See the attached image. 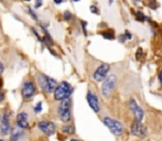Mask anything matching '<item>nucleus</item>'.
Segmentation results:
<instances>
[{
    "instance_id": "obj_32",
    "label": "nucleus",
    "mask_w": 162,
    "mask_h": 141,
    "mask_svg": "<svg viewBox=\"0 0 162 141\" xmlns=\"http://www.w3.org/2000/svg\"><path fill=\"white\" fill-rule=\"evenodd\" d=\"M135 1H140V0H135Z\"/></svg>"
},
{
    "instance_id": "obj_33",
    "label": "nucleus",
    "mask_w": 162,
    "mask_h": 141,
    "mask_svg": "<svg viewBox=\"0 0 162 141\" xmlns=\"http://www.w3.org/2000/svg\"><path fill=\"white\" fill-rule=\"evenodd\" d=\"M25 1H30V0H25Z\"/></svg>"
},
{
    "instance_id": "obj_26",
    "label": "nucleus",
    "mask_w": 162,
    "mask_h": 141,
    "mask_svg": "<svg viewBox=\"0 0 162 141\" xmlns=\"http://www.w3.org/2000/svg\"><path fill=\"white\" fill-rule=\"evenodd\" d=\"M3 72V64L1 62H0V74Z\"/></svg>"
},
{
    "instance_id": "obj_1",
    "label": "nucleus",
    "mask_w": 162,
    "mask_h": 141,
    "mask_svg": "<svg viewBox=\"0 0 162 141\" xmlns=\"http://www.w3.org/2000/svg\"><path fill=\"white\" fill-rule=\"evenodd\" d=\"M73 92V87L68 82H62L54 89V99L57 101H62L64 99L70 98Z\"/></svg>"
},
{
    "instance_id": "obj_20",
    "label": "nucleus",
    "mask_w": 162,
    "mask_h": 141,
    "mask_svg": "<svg viewBox=\"0 0 162 141\" xmlns=\"http://www.w3.org/2000/svg\"><path fill=\"white\" fill-rule=\"evenodd\" d=\"M71 18H72V14H71L70 12L66 11L65 14H64V19H65V20H70Z\"/></svg>"
},
{
    "instance_id": "obj_21",
    "label": "nucleus",
    "mask_w": 162,
    "mask_h": 141,
    "mask_svg": "<svg viewBox=\"0 0 162 141\" xmlns=\"http://www.w3.org/2000/svg\"><path fill=\"white\" fill-rule=\"evenodd\" d=\"M28 9H29V12H30V14H31V16L33 17V19H34V20H36V19H38V17H36V14H34V12H33V10H32L31 8H28Z\"/></svg>"
},
{
    "instance_id": "obj_30",
    "label": "nucleus",
    "mask_w": 162,
    "mask_h": 141,
    "mask_svg": "<svg viewBox=\"0 0 162 141\" xmlns=\"http://www.w3.org/2000/svg\"><path fill=\"white\" fill-rule=\"evenodd\" d=\"M73 1H75V3H77V1H79V0H73Z\"/></svg>"
},
{
    "instance_id": "obj_18",
    "label": "nucleus",
    "mask_w": 162,
    "mask_h": 141,
    "mask_svg": "<svg viewBox=\"0 0 162 141\" xmlns=\"http://www.w3.org/2000/svg\"><path fill=\"white\" fill-rule=\"evenodd\" d=\"M137 20H139V21H144L146 20V16H144L142 12H140V11H138L137 12Z\"/></svg>"
},
{
    "instance_id": "obj_13",
    "label": "nucleus",
    "mask_w": 162,
    "mask_h": 141,
    "mask_svg": "<svg viewBox=\"0 0 162 141\" xmlns=\"http://www.w3.org/2000/svg\"><path fill=\"white\" fill-rule=\"evenodd\" d=\"M17 125L21 129H25L29 127V119H28V114L24 111L20 112L17 116Z\"/></svg>"
},
{
    "instance_id": "obj_16",
    "label": "nucleus",
    "mask_w": 162,
    "mask_h": 141,
    "mask_svg": "<svg viewBox=\"0 0 162 141\" xmlns=\"http://www.w3.org/2000/svg\"><path fill=\"white\" fill-rule=\"evenodd\" d=\"M101 35H103V38L108 39V40H114V39H115V36H114V32L111 31V30H108V31L103 32Z\"/></svg>"
},
{
    "instance_id": "obj_10",
    "label": "nucleus",
    "mask_w": 162,
    "mask_h": 141,
    "mask_svg": "<svg viewBox=\"0 0 162 141\" xmlns=\"http://www.w3.org/2000/svg\"><path fill=\"white\" fill-rule=\"evenodd\" d=\"M131 132H132V134H135V136L143 138V137L147 136V128L142 125L141 121L135 120V122L131 126Z\"/></svg>"
},
{
    "instance_id": "obj_15",
    "label": "nucleus",
    "mask_w": 162,
    "mask_h": 141,
    "mask_svg": "<svg viewBox=\"0 0 162 141\" xmlns=\"http://www.w3.org/2000/svg\"><path fill=\"white\" fill-rule=\"evenodd\" d=\"M62 132H64V133H66V134L74 133V127H73V126H71V125L64 126V127L62 128Z\"/></svg>"
},
{
    "instance_id": "obj_27",
    "label": "nucleus",
    "mask_w": 162,
    "mask_h": 141,
    "mask_svg": "<svg viewBox=\"0 0 162 141\" xmlns=\"http://www.w3.org/2000/svg\"><path fill=\"white\" fill-rule=\"evenodd\" d=\"M62 1H63V0H54V3H57V5H59V3H61Z\"/></svg>"
},
{
    "instance_id": "obj_5",
    "label": "nucleus",
    "mask_w": 162,
    "mask_h": 141,
    "mask_svg": "<svg viewBox=\"0 0 162 141\" xmlns=\"http://www.w3.org/2000/svg\"><path fill=\"white\" fill-rule=\"evenodd\" d=\"M39 84H40L41 88L44 90L45 93H52L54 92L55 87H57V81L50 76H46L44 74L39 75Z\"/></svg>"
},
{
    "instance_id": "obj_11",
    "label": "nucleus",
    "mask_w": 162,
    "mask_h": 141,
    "mask_svg": "<svg viewBox=\"0 0 162 141\" xmlns=\"http://www.w3.org/2000/svg\"><path fill=\"white\" fill-rule=\"evenodd\" d=\"M10 132V118L9 114L5 112L1 117L0 120V133H3V136H7Z\"/></svg>"
},
{
    "instance_id": "obj_2",
    "label": "nucleus",
    "mask_w": 162,
    "mask_h": 141,
    "mask_svg": "<svg viewBox=\"0 0 162 141\" xmlns=\"http://www.w3.org/2000/svg\"><path fill=\"white\" fill-rule=\"evenodd\" d=\"M116 83H117V79L115 75H111L104 79L103 85H101V94L104 95V97L109 98L111 96L116 87Z\"/></svg>"
},
{
    "instance_id": "obj_28",
    "label": "nucleus",
    "mask_w": 162,
    "mask_h": 141,
    "mask_svg": "<svg viewBox=\"0 0 162 141\" xmlns=\"http://www.w3.org/2000/svg\"><path fill=\"white\" fill-rule=\"evenodd\" d=\"M3 79H0V88L3 87Z\"/></svg>"
},
{
    "instance_id": "obj_19",
    "label": "nucleus",
    "mask_w": 162,
    "mask_h": 141,
    "mask_svg": "<svg viewBox=\"0 0 162 141\" xmlns=\"http://www.w3.org/2000/svg\"><path fill=\"white\" fill-rule=\"evenodd\" d=\"M41 110H42V103L40 101V103L36 104L35 107H34V111H35V112H40Z\"/></svg>"
},
{
    "instance_id": "obj_9",
    "label": "nucleus",
    "mask_w": 162,
    "mask_h": 141,
    "mask_svg": "<svg viewBox=\"0 0 162 141\" xmlns=\"http://www.w3.org/2000/svg\"><path fill=\"white\" fill-rule=\"evenodd\" d=\"M39 128H40L41 131L44 132L47 136L54 134V132L57 130V127H55V125H54L52 121H45V120L39 122Z\"/></svg>"
},
{
    "instance_id": "obj_3",
    "label": "nucleus",
    "mask_w": 162,
    "mask_h": 141,
    "mask_svg": "<svg viewBox=\"0 0 162 141\" xmlns=\"http://www.w3.org/2000/svg\"><path fill=\"white\" fill-rule=\"evenodd\" d=\"M104 123L105 126L111 130V132L115 136H122L124 133V126L116 119L111 117H105L104 118Z\"/></svg>"
},
{
    "instance_id": "obj_8",
    "label": "nucleus",
    "mask_w": 162,
    "mask_h": 141,
    "mask_svg": "<svg viewBox=\"0 0 162 141\" xmlns=\"http://www.w3.org/2000/svg\"><path fill=\"white\" fill-rule=\"evenodd\" d=\"M129 108H130L136 121H141L142 119H143V110L136 103V100H133V99L129 100Z\"/></svg>"
},
{
    "instance_id": "obj_14",
    "label": "nucleus",
    "mask_w": 162,
    "mask_h": 141,
    "mask_svg": "<svg viewBox=\"0 0 162 141\" xmlns=\"http://www.w3.org/2000/svg\"><path fill=\"white\" fill-rule=\"evenodd\" d=\"M23 134L22 129H18V127L14 128L11 132V137H10V141H19V139L21 138V136Z\"/></svg>"
},
{
    "instance_id": "obj_25",
    "label": "nucleus",
    "mask_w": 162,
    "mask_h": 141,
    "mask_svg": "<svg viewBox=\"0 0 162 141\" xmlns=\"http://www.w3.org/2000/svg\"><path fill=\"white\" fill-rule=\"evenodd\" d=\"M36 1H38V3H35V8H39L41 5H42V0H36Z\"/></svg>"
},
{
    "instance_id": "obj_23",
    "label": "nucleus",
    "mask_w": 162,
    "mask_h": 141,
    "mask_svg": "<svg viewBox=\"0 0 162 141\" xmlns=\"http://www.w3.org/2000/svg\"><path fill=\"white\" fill-rule=\"evenodd\" d=\"M90 11L94 12V14H99V11H98V10H97V8H96V7H92V8H90Z\"/></svg>"
},
{
    "instance_id": "obj_22",
    "label": "nucleus",
    "mask_w": 162,
    "mask_h": 141,
    "mask_svg": "<svg viewBox=\"0 0 162 141\" xmlns=\"http://www.w3.org/2000/svg\"><path fill=\"white\" fill-rule=\"evenodd\" d=\"M141 55H142V50L141 49H138V51H137V58H140V57H141Z\"/></svg>"
},
{
    "instance_id": "obj_17",
    "label": "nucleus",
    "mask_w": 162,
    "mask_h": 141,
    "mask_svg": "<svg viewBox=\"0 0 162 141\" xmlns=\"http://www.w3.org/2000/svg\"><path fill=\"white\" fill-rule=\"evenodd\" d=\"M131 39V33L130 32H125L124 34H122V35L119 36V41L120 42H126L127 40H130Z\"/></svg>"
},
{
    "instance_id": "obj_7",
    "label": "nucleus",
    "mask_w": 162,
    "mask_h": 141,
    "mask_svg": "<svg viewBox=\"0 0 162 141\" xmlns=\"http://www.w3.org/2000/svg\"><path fill=\"white\" fill-rule=\"evenodd\" d=\"M35 94V85H34L33 82L28 81L25 82L22 85V88H21V95L24 99H29L31 97L34 96Z\"/></svg>"
},
{
    "instance_id": "obj_31",
    "label": "nucleus",
    "mask_w": 162,
    "mask_h": 141,
    "mask_svg": "<svg viewBox=\"0 0 162 141\" xmlns=\"http://www.w3.org/2000/svg\"><path fill=\"white\" fill-rule=\"evenodd\" d=\"M0 141H5V140H3V139H0Z\"/></svg>"
},
{
    "instance_id": "obj_29",
    "label": "nucleus",
    "mask_w": 162,
    "mask_h": 141,
    "mask_svg": "<svg viewBox=\"0 0 162 141\" xmlns=\"http://www.w3.org/2000/svg\"><path fill=\"white\" fill-rule=\"evenodd\" d=\"M71 141H79V140H77V139H72Z\"/></svg>"
},
{
    "instance_id": "obj_6",
    "label": "nucleus",
    "mask_w": 162,
    "mask_h": 141,
    "mask_svg": "<svg viewBox=\"0 0 162 141\" xmlns=\"http://www.w3.org/2000/svg\"><path fill=\"white\" fill-rule=\"evenodd\" d=\"M109 69H111L109 64L103 63V64L99 65V66L97 67V69L94 72L93 77H94V79L96 82H103L104 79L107 77V74H108V72H109Z\"/></svg>"
},
{
    "instance_id": "obj_24",
    "label": "nucleus",
    "mask_w": 162,
    "mask_h": 141,
    "mask_svg": "<svg viewBox=\"0 0 162 141\" xmlns=\"http://www.w3.org/2000/svg\"><path fill=\"white\" fill-rule=\"evenodd\" d=\"M5 100V94L3 92H0V103Z\"/></svg>"
},
{
    "instance_id": "obj_12",
    "label": "nucleus",
    "mask_w": 162,
    "mask_h": 141,
    "mask_svg": "<svg viewBox=\"0 0 162 141\" xmlns=\"http://www.w3.org/2000/svg\"><path fill=\"white\" fill-rule=\"evenodd\" d=\"M86 99H87V103L89 105V107L94 110L95 112H98L100 110V105H99V100L97 98V96L95 94H93L92 92H88L86 95Z\"/></svg>"
},
{
    "instance_id": "obj_4",
    "label": "nucleus",
    "mask_w": 162,
    "mask_h": 141,
    "mask_svg": "<svg viewBox=\"0 0 162 141\" xmlns=\"http://www.w3.org/2000/svg\"><path fill=\"white\" fill-rule=\"evenodd\" d=\"M57 112H59V117L63 122H68L72 118V115H71V100L70 98L64 99V100L61 101L59 106V109H57Z\"/></svg>"
}]
</instances>
